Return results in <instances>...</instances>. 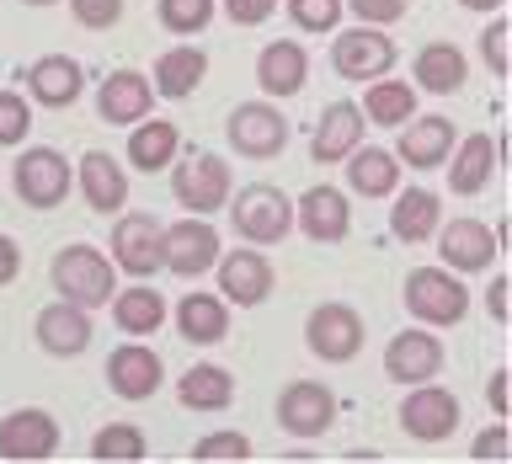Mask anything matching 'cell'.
<instances>
[{"label":"cell","instance_id":"obj_11","mask_svg":"<svg viewBox=\"0 0 512 464\" xmlns=\"http://www.w3.org/2000/svg\"><path fill=\"white\" fill-rule=\"evenodd\" d=\"M272 262L256 246H240V251H219V299L224 304H246V310H256V304L272 299Z\"/></svg>","mask_w":512,"mask_h":464},{"label":"cell","instance_id":"obj_35","mask_svg":"<svg viewBox=\"0 0 512 464\" xmlns=\"http://www.w3.org/2000/svg\"><path fill=\"white\" fill-rule=\"evenodd\" d=\"M112 320H118V331L123 336H150L166 326V299L155 294V288H123V294H112Z\"/></svg>","mask_w":512,"mask_h":464},{"label":"cell","instance_id":"obj_7","mask_svg":"<svg viewBox=\"0 0 512 464\" xmlns=\"http://www.w3.org/2000/svg\"><path fill=\"white\" fill-rule=\"evenodd\" d=\"M400 432L416 443H443L459 432V400L454 390H438V384H411L406 400H400Z\"/></svg>","mask_w":512,"mask_h":464},{"label":"cell","instance_id":"obj_22","mask_svg":"<svg viewBox=\"0 0 512 464\" xmlns=\"http://www.w3.org/2000/svg\"><path fill=\"white\" fill-rule=\"evenodd\" d=\"M400 128H406V134H400V144H395V160L400 166H416V171L443 166V160L454 155V144H459V128L448 118H411Z\"/></svg>","mask_w":512,"mask_h":464},{"label":"cell","instance_id":"obj_14","mask_svg":"<svg viewBox=\"0 0 512 464\" xmlns=\"http://www.w3.org/2000/svg\"><path fill=\"white\" fill-rule=\"evenodd\" d=\"M214 262H219V235L208 219H176L160 240V267H171L176 278H198Z\"/></svg>","mask_w":512,"mask_h":464},{"label":"cell","instance_id":"obj_47","mask_svg":"<svg viewBox=\"0 0 512 464\" xmlns=\"http://www.w3.org/2000/svg\"><path fill=\"white\" fill-rule=\"evenodd\" d=\"M486 400H491L496 416H507V368H496V374L486 379Z\"/></svg>","mask_w":512,"mask_h":464},{"label":"cell","instance_id":"obj_34","mask_svg":"<svg viewBox=\"0 0 512 464\" xmlns=\"http://www.w3.org/2000/svg\"><path fill=\"white\" fill-rule=\"evenodd\" d=\"M464 75H470V59H464V48H454V43H427L422 54H416V86L432 91V96L459 91Z\"/></svg>","mask_w":512,"mask_h":464},{"label":"cell","instance_id":"obj_31","mask_svg":"<svg viewBox=\"0 0 512 464\" xmlns=\"http://www.w3.org/2000/svg\"><path fill=\"white\" fill-rule=\"evenodd\" d=\"M347 187L358 198H390L400 187V160L390 150H379V144H358L347 155Z\"/></svg>","mask_w":512,"mask_h":464},{"label":"cell","instance_id":"obj_18","mask_svg":"<svg viewBox=\"0 0 512 464\" xmlns=\"http://www.w3.org/2000/svg\"><path fill=\"white\" fill-rule=\"evenodd\" d=\"M368 134V118L358 102H331L326 112H320L315 134H310V155L320 160V166H342V160L363 144Z\"/></svg>","mask_w":512,"mask_h":464},{"label":"cell","instance_id":"obj_40","mask_svg":"<svg viewBox=\"0 0 512 464\" xmlns=\"http://www.w3.org/2000/svg\"><path fill=\"white\" fill-rule=\"evenodd\" d=\"M288 16L299 32H331L342 22V0H288Z\"/></svg>","mask_w":512,"mask_h":464},{"label":"cell","instance_id":"obj_1","mask_svg":"<svg viewBox=\"0 0 512 464\" xmlns=\"http://www.w3.org/2000/svg\"><path fill=\"white\" fill-rule=\"evenodd\" d=\"M48 278H54V294L80 304V310H91V304H107L112 294H118V272H112V262L96 246H86V240H75V246H64L54 256V267H48Z\"/></svg>","mask_w":512,"mask_h":464},{"label":"cell","instance_id":"obj_49","mask_svg":"<svg viewBox=\"0 0 512 464\" xmlns=\"http://www.w3.org/2000/svg\"><path fill=\"white\" fill-rule=\"evenodd\" d=\"M459 6H464V11H496L502 0H459Z\"/></svg>","mask_w":512,"mask_h":464},{"label":"cell","instance_id":"obj_13","mask_svg":"<svg viewBox=\"0 0 512 464\" xmlns=\"http://www.w3.org/2000/svg\"><path fill=\"white\" fill-rule=\"evenodd\" d=\"M384 374L395 384H427L443 374V342L432 336V326H411L390 336V347H384Z\"/></svg>","mask_w":512,"mask_h":464},{"label":"cell","instance_id":"obj_30","mask_svg":"<svg viewBox=\"0 0 512 464\" xmlns=\"http://www.w3.org/2000/svg\"><path fill=\"white\" fill-rule=\"evenodd\" d=\"M182 155V128L166 118H144L128 134V166L134 171H166L171 160Z\"/></svg>","mask_w":512,"mask_h":464},{"label":"cell","instance_id":"obj_3","mask_svg":"<svg viewBox=\"0 0 512 464\" xmlns=\"http://www.w3.org/2000/svg\"><path fill=\"white\" fill-rule=\"evenodd\" d=\"M406 310L416 326H459L464 310H470V294H464L459 272L416 267V272H406Z\"/></svg>","mask_w":512,"mask_h":464},{"label":"cell","instance_id":"obj_38","mask_svg":"<svg viewBox=\"0 0 512 464\" xmlns=\"http://www.w3.org/2000/svg\"><path fill=\"white\" fill-rule=\"evenodd\" d=\"M192 459H198V464H246L251 443L240 438V432H208V438L192 443Z\"/></svg>","mask_w":512,"mask_h":464},{"label":"cell","instance_id":"obj_42","mask_svg":"<svg viewBox=\"0 0 512 464\" xmlns=\"http://www.w3.org/2000/svg\"><path fill=\"white\" fill-rule=\"evenodd\" d=\"M70 16H75L80 27L102 32V27H112L123 16V0H70Z\"/></svg>","mask_w":512,"mask_h":464},{"label":"cell","instance_id":"obj_48","mask_svg":"<svg viewBox=\"0 0 512 464\" xmlns=\"http://www.w3.org/2000/svg\"><path fill=\"white\" fill-rule=\"evenodd\" d=\"M486 310H491V320H507V278H491V288H486Z\"/></svg>","mask_w":512,"mask_h":464},{"label":"cell","instance_id":"obj_37","mask_svg":"<svg viewBox=\"0 0 512 464\" xmlns=\"http://www.w3.org/2000/svg\"><path fill=\"white\" fill-rule=\"evenodd\" d=\"M155 16L176 38H192V32H203L214 22V0H155Z\"/></svg>","mask_w":512,"mask_h":464},{"label":"cell","instance_id":"obj_4","mask_svg":"<svg viewBox=\"0 0 512 464\" xmlns=\"http://www.w3.org/2000/svg\"><path fill=\"white\" fill-rule=\"evenodd\" d=\"M11 182H16V198L27 208H59L75 187V166L54 144H38V150H22V160L11 166Z\"/></svg>","mask_w":512,"mask_h":464},{"label":"cell","instance_id":"obj_45","mask_svg":"<svg viewBox=\"0 0 512 464\" xmlns=\"http://www.w3.org/2000/svg\"><path fill=\"white\" fill-rule=\"evenodd\" d=\"M219 6H224V16H230V22H240V27H262L278 0H219Z\"/></svg>","mask_w":512,"mask_h":464},{"label":"cell","instance_id":"obj_20","mask_svg":"<svg viewBox=\"0 0 512 464\" xmlns=\"http://www.w3.org/2000/svg\"><path fill=\"white\" fill-rule=\"evenodd\" d=\"M438 256L448 272H486L496 262V230L486 219H448L438 230Z\"/></svg>","mask_w":512,"mask_h":464},{"label":"cell","instance_id":"obj_5","mask_svg":"<svg viewBox=\"0 0 512 464\" xmlns=\"http://www.w3.org/2000/svg\"><path fill=\"white\" fill-rule=\"evenodd\" d=\"M304 342H310V352L326 358V363H352L358 347H363V315L342 299L315 304L310 320H304Z\"/></svg>","mask_w":512,"mask_h":464},{"label":"cell","instance_id":"obj_15","mask_svg":"<svg viewBox=\"0 0 512 464\" xmlns=\"http://www.w3.org/2000/svg\"><path fill=\"white\" fill-rule=\"evenodd\" d=\"M336 422V395L320 379H294L278 395V427L294 432V438H320Z\"/></svg>","mask_w":512,"mask_h":464},{"label":"cell","instance_id":"obj_46","mask_svg":"<svg viewBox=\"0 0 512 464\" xmlns=\"http://www.w3.org/2000/svg\"><path fill=\"white\" fill-rule=\"evenodd\" d=\"M16 272H22V246L11 235H0V288L16 283Z\"/></svg>","mask_w":512,"mask_h":464},{"label":"cell","instance_id":"obj_9","mask_svg":"<svg viewBox=\"0 0 512 464\" xmlns=\"http://www.w3.org/2000/svg\"><path fill=\"white\" fill-rule=\"evenodd\" d=\"M331 64L342 80H379L395 70V43L384 27H347L331 43Z\"/></svg>","mask_w":512,"mask_h":464},{"label":"cell","instance_id":"obj_41","mask_svg":"<svg viewBox=\"0 0 512 464\" xmlns=\"http://www.w3.org/2000/svg\"><path fill=\"white\" fill-rule=\"evenodd\" d=\"M342 11H352L363 27H390L406 16V0H342Z\"/></svg>","mask_w":512,"mask_h":464},{"label":"cell","instance_id":"obj_21","mask_svg":"<svg viewBox=\"0 0 512 464\" xmlns=\"http://www.w3.org/2000/svg\"><path fill=\"white\" fill-rule=\"evenodd\" d=\"M294 219H299V230L310 235V240H320V246H331V240H347V230H352V203L342 198V187L315 182V187L299 198Z\"/></svg>","mask_w":512,"mask_h":464},{"label":"cell","instance_id":"obj_36","mask_svg":"<svg viewBox=\"0 0 512 464\" xmlns=\"http://www.w3.org/2000/svg\"><path fill=\"white\" fill-rule=\"evenodd\" d=\"M144 454H150V448H144V432L134 422H107L91 438V459L96 464H139Z\"/></svg>","mask_w":512,"mask_h":464},{"label":"cell","instance_id":"obj_39","mask_svg":"<svg viewBox=\"0 0 512 464\" xmlns=\"http://www.w3.org/2000/svg\"><path fill=\"white\" fill-rule=\"evenodd\" d=\"M32 134V102L22 91H0V150Z\"/></svg>","mask_w":512,"mask_h":464},{"label":"cell","instance_id":"obj_29","mask_svg":"<svg viewBox=\"0 0 512 464\" xmlns=\"http://www.w3.org/2000/svg\"><path fill=\"white\" fill-rule=\"evenodd\" d=\"M203 75H208V54H203V48H192V43H182V48H166V54L155 59L150 86H155V96L182 102V96H192L203 86Z\"/></svg>","mask_w":512,"mask_h":464},{"label":"cell","instance_id":"obj_12","mask_svg":"<svg viewBox=\"0 0 512 464\" xmlns=\"http://www.w3.org/2000/svg\"><path fill=\"white\" fill-rule=\"evenodd\" d=\"M160 240H166V224L155 214H123L112 224V267H123L128 278H150L160 272Z\"/></svg>","mask_w":512,"mask_h":464},{"label":"cell","instance_id":"obj_8","mask_svg":"<svg viewBox=\"0 0 512 464\" xmlns=\"http://www.w3.org/2000/svg\"><path fill=\"white\" fill-rule=\"evenodd\" d=\"M230 134V150L246 155V160H272L288 144V118L272 102H240L224 123Z\"/></svg>","mask_w":512,"mask_h":464},{"label":"cell","instance_id":"obj_25","mask_svg":"<svg viewBox=\"0 0 512 464\" xmlns=\"http://www.w3.org/2000/svg\"><path fill=\"white\" fill-rule=\"evenodd\" d=\"M443 166H448V187H454L459 198H475V192H486V182L496 176V139L491 134L459 139Z\"/></svg>","mask_w":512,"mask_h":464},{"label":"cell","instance_id":"obj_23","mask_svg":"<svg viewBox=\"0 0 512 464\" xmlns=\"http://www.w3.org/2000/svg\"><path fill=\"white\" fill-rule=\"evenodd\" d=\"M75 182L86 192V203L96 214H123L128 203V176H123V160L107 155V150H86L75 166Z\"/></svg>","mask_w":512,"mask_h":464},{"label":"cell","instance_id":"obj_50","mask_svg":"<svg viewBox=\"0 0 512 464\" xmlns=\"http://www.w3.org/2000/svg\"><path fill=\"white\" fill-rule=\"evenodd\" d=\"M22 6H54V0H22Z\"/></svg>","mask_w":512,"mask_h":464},{"label":"cell","instance_id":"obj_10","mask_svg":"<svg viewBox=\"0 0 512 464\" xmlns=\"http://www.w3.org/2000/svg\"><path fill=\"white\" fill-rule=\"evenodd\" d=\"M54 448H59V422L43 406H22L0 416V459L38 464V459H54Z\"/></svg>","mask_w":512,"mask_h":464},{"label":"cell","instance_id":"obj_16","mask_svg":"<svg viewBox=\"0 0 512 464\" xmlns=\"http://www.w3.org/2000/svg\"><path fill=\"white\" fill-rule=\"evenodd\" d=\"M166 379V363H160L155 347H139V342H123L112 347L107 358V390L118 400H150Z\"/></svg>","mask_w":512,"mask_h":464},{"label":"cell","instance_id":"obj_32","mask_svg":"<svg viewBox=\"0 0 512 464\" xmlns=\"http://www.w3.org/2000/svg\"><path fill=\"white\" fill-rule=\"evenodd\" d=\"M176 400L187 411H224L235 400V374L219 363H192L182 379H176Z\"/></svg>","mask_w":512,"mask_h":464},{"label":"cell","instance_id":"obj_33","mask_svg":"<svg viewBox=\"0 0 512 464\" xmlns=\"http://www.w3.org/2000/svg\"><path fill=\"white\" fill-rule=\"evenodd\" d=\"M358 107H363L368 123L400 128V123L416 118V86H406V80H395V75H379V80H368V91H363Z\"/></svg>","mask_w":512,"mask_h":464},{"label":"cell","instance_id":"obj_27","mask_svg":"<svg viewBox=\"0 0 512 464\" xmlns=\"http://www.w3.org/2000/svg\"><path fill=\"white\" fill-rule=\"evenodd\" d=\"M176 331H182V342H192V347H214L230 336V304L214 299V294L176 299Z\"/></svg>","mask_w":512,"mask_h":464},{"label":"cell","instance_id":"obj_28","mask_svg":"<svg viewBox=\"0 0 512 464\" xmlns=\"http://www.w3.org/2000/svg\"><path fill=\"white\" fill-rule=\"evenodd\" d=\"M438 219H443L438 192H427V187H395V208H390V230H395V240H406V246H422V240L438 230Z\"/></svg>","mask_w":512,"mask_h":464},{"label":"cell","instance_id":"obj_26","mask_svg":"<svg viewBox=\"0 0 512 464\" xmlns=\"http://www.w3.org/2000/svg\"><path fill=\"white\" fill-rule=\"evenodd\" d=\"M256 80H262L267 96H294L310 80V48H299L294 38L267 43L262 59H256Z\"/></svg>","mask_w":512,"mask_h":464},{"label":"cell","instance_id":"obj_24","mask_svg":"<svg viewBox=\"0 0 512 464\" xmlns=\"http://www.w3.org/2000/svg\"><path fill=\"white\" fill-rule=\"evenodd\" d=\"M27 91L32 102L43 107H70L80 91H86V70L70 54H43L38 64H27Z\"/></svg>","mask_w":512,"mask_h":464},{"label":"cell","instance_id":"obj_43","mask_svg":"<svg viewBox=\"0 0 512 464\" xmlns=\"http://www.w3.org/2000/svg\"><path fill=\"white\" fill-rule=\"evenodd\" d=\"M480 54H486V64H491L496 80L507 75V22H502V16H496V22L486 27V38H480Z\"/></svg>","mask_w":512,"mask_h":464},{"label":"cell","instance_id":"obj_19","mask_svg":"<svg viewBox=\"0 0 512 464\" xmlns=\"http://www.w3.org/2000/svg\"><path fill=\"white\" fill-rule=\"evenodd\" d=\"M32 336H38V347L48 358H75V352L91 347V310H80L70 299L43 304L38 320H32Z\"/></svg>","mask_w":512,"mask_h":464},{"label":"cell","instance_id":"obj_17","mask_svg":"<svg viewBox=\"0 0 512 464\" xmlns=\"http://www.w3.org/2000/svg\"><path fill=\"white\" fill-rule=\"evenodd\" d=\"M150 107H155V86H150V75H139V70H112L102 80V91H96V112H102V123H112V128L144 123Z\"/></svg>","mask_w":512,"mask_h":464},{"label":"cell","instance_id":"obj_2","mask_svg":"<svg viewBox=\"0 0 512 464\" xmlns=\"http://www.w3.org/2000/svg\"><path fill=\"white\" fill-rule=\"evenodd\" d=\"M230 219H235V235L246 246H278L294 230V203L272 182H256L246 192H230Z\"/></svg>","mask_w":512,"mask_h":464},{"label":"cell","instance_id":"obj_6","mask_svg":"<svg viewBox=\"0 0 512 464\" xmlns=\"http://www.w3.org/2000/svg\"><path fill=\"white\" fill-rule=\"evenodd\" d=\"M171 192L187 214H219L230 203V166L219 155H187V160H171Z\"/></svg>","mask_w":512,"mask_h":464},{"label":"cell","instance_id":"obj_44","mask_svg":"<svg viewBox=\"0 0 512 464\" xmlns=\"http://www.w3.org/2000/svg\"><path fill=\"white\" fill-rule=\"evenodd\" d=\"M507 454H512V448H507V427H502V422L486 427V432L470 443V459H480V464H502Z\"/></svg>","mask_w":512,"mask_h":464}]
</instances>
